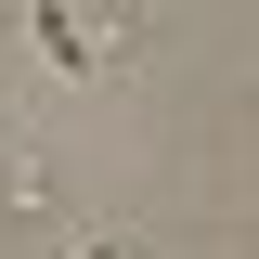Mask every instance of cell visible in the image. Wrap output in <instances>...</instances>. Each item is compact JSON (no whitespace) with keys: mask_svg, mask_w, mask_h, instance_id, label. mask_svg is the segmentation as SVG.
<instances>
[{"mask_svg":"<svg viewBox=\"0 0 259 259\" xmlns=\"http://www.w3.org/2000/svg\"><path fill=\"white\" fill-rule=\"evenodd\" d=\"M26 26H39V65H52V78H91V26H78V13H65V0H39V13H26Z\"/></svg>","mask_w":259,"mask_h":259,"instance_id":"cell-1","label":"cell"}]
</instances>
